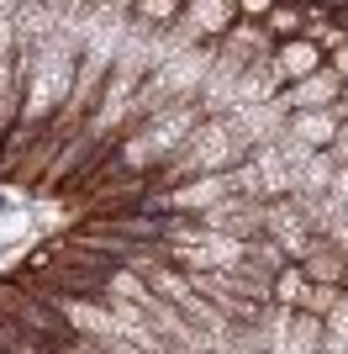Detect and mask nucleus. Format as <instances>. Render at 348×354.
Here are the masks:
<instances>
[{"label":"nucleus","mask_w":348,"mask_h":354,"mask_svg":"<svg viewBox=\"0 0 348 354\" xmlns=\"http://www.w3.org/2000/svg\"><path fill=\"white\" fill-rule=\"evenodd\" d=\"M238 21V6L232 0H185L174 27L164 32V48H195V43H217L222 32Z\"/></svg>","instance_id":"obj_1"},{"label":"nucleus","mask_w":348,"mask_h":354,"mask_svg":"<svg viewBox=\"0 0 348 354\" xmlns=\"http://www.w3.org/2000/svg\"><path fill=\"white\" fill-rule=\"evenodd\" d=\"M269 48H275V37L264 32V21H232V27L217 37V43H211V69H222V74H243L248 64L269 59Z\"/></svg>","instance_id":"obj_2"},{"label":"nucleus","mask_w":348,"mask_h":354,"mask_svg":"<svg viewBox=\"0 0 348 354\" xmlns=\"http://www.w3.org/2000/svg\"><path fill=\"white\" fill-rule=\"evenodd\" d=\"M338 90H343V80L333 74V64L322 59L311 74H301V80L280 85L275 106H280V111H327V106L338 101Z\"/></svg>","instance_id":"obj_3"},{"label":"nucleus","mask_w":348,"mask_h":354,"mask_svg":"<svg viewBox=\"0 0 348 354\" xmlns=\"http://www.w3.org/2000/svg\"><path fill=\"white\" fill-rule=\"evenodd\" d=\"M296 265L306 270V281H322V286H348V259L343 249H333L322 233L306 238V249L296 254Z\"/></svg>","instance_id":"obj_4"},{"label":"nucleus","mask_w":348,"mask_h":354,"mask_svg":"<svg viewBox=\"0 0 348 354\" xmlns=\"http://www.w3.org/2000/svg\"><path fill=\"white\" fill-rule=\"evenodd\" d=\"M317 64H322V48L311 43V37H285V43L269 48V69L280 74V85H290V80L311 74Z\"/></svg>","instance_id":"obj_5"},{"label":"nucleus","mask_w":348,"mask_h":354,"mask_svg":"<svg viewBox=\"0 0 348 354\" xmlns=\"http://www.w3.org/2000/svg\"><path fill=\"white\" fill-rule=\"evenodd\" d=\"M275 95H280V74L269 69V59L248 64V69L232 80V111H238V106H269Z\"/></svg>","instance_id":"obj_6"},{"label":"nucleus","mask_w":348,"mask_h":354,"mask_svg":"<svg viewBox=\"0 0 348 354\" xmlns=\"http://www.w3.org/2000/svg\"><path fill=\"white\" fill-rule=\"evenodd\" d=\"M333 133H338L333 106H327V111H285V138H296V143H306V148H327Z\"/></svg>","instance_id":"obj_7"},{"label":"nucleus","mask_w":348,"mask_h":354,"mask_svg":"<svg viewBox=\"0 0 348 354\" xmlns=\"http://www.w3.org/2000/svg\"><path fill=\"white\" fill-rule=\"evenodd\" d=\"M180 6H185V0H132V6H127V21L137 32H148V37H164V32L174 27Z\"/></svg>","instance_id":"obj_8"},{"label":"nucleus","mask_w":348,"mask_h":354,"mask_svg":"<svg viewBox=\"0 0 348 354\" xmlns=\"http://www.w3.org/2000/svg\"><path fill=\"white\" fill-rule=\"evenodd\" d=\"M306 270L296 265V259H290V265H280L275 275H269V307H290L296 312V301H301V291H306Z\"/></svg>","instance_id":"obj_9"},{"label":"nucleus","mask_w":348,"mask_h":354,"mask_svg":"<svg viewBox=\"0 0 348 354\" xmlns=\"http://www.w3.org/2000/svg\"><path fill=\"white\" fill-rule=\"evenodd\" d=\"M343 291L348 286H322V281H311L301 291V301H296V312H311V317H327V312L338 307V301H343Z\"/></svg>","instance_id":"obj_10"},{"label":"nucleus","mask_w":348,"mask_h":354,"mask_svg":"<svg viewBox=\"0 0 348 354\" xmlns=\"http://www.w3.org/2000/svg\"><path fill=\"white\" fill-rule=\"evenodd\" d=\"M264 32L285 43V37H301V6H269L264 11Z\"/></svg>","instance_id":"obj_11"},{"label":"nucleus","mask_w":348,"mask_h":354,"mask_svg":"<svg viewBox=\"0 0 348 354\" xmlns=\"http://www.w3.org/2000/svg\"><path fill=\"white\" fill-rule=\"evenodd\" d=\"M43 6L64 21V27H74V21H85V16H90V0H43Z\"/></svg>","instance_id":"obj_12"},{"label":"nucleus","mask_w":348,"mask_h":354,"mask_svg":"<svg viewBox=\"0 0 348 354\" xmlns=\"http://www.w3.org/2000/svg\"><path fill=\"white\" fill-rule=\"evenodd\" d=\"M127 6L132 0H90V21H127Z\"/></svg>","instance_id":"obj_13"},{"label":"nucleus","mask_w":348,"mask_h":354,"mask_svg":"<svg viewBox=\"0 0 348 354\" xmlns=\"http://www.w3.org/2000/svg\"><path fill=\"white\" fill-rule=\"evenodd\" d=\"M327 201L348 207V164H338V169H333V180H327Z\"/></svg>","instance_id":"obj_14"},{"label":"nucleus","mask_w":348,"mask_h":354,"mask_svg":"<svg viewBox=\"0 0 348 354\" xmlns=\"http://www.w3.org/2000/svg\"><path fill=\"white\" fill-rule=\"evenodd\" d=\"M238 6V21H264V11L275 6V0H232Z\"/></svg>","instance_id":"obj_15"},{"label":"nucleus","mask_w":348,"mask_h":354,"mask_svg":"<svg viewBox=\"0 0 348 354\" xmlns=\"http://www.w3.org/2000/svg\"><path fill=\"white\" fill-rule=\"evenodd\" d=\"M327 159H333V164H348V122H338L333 143H327Z\"/></svg>","instance_id":"obj_16"},{"label":"nucleus","mask_w":348,"mask_h":354,"mask_svg":"<svg viewBox=\"0 0 348 354\" xmlns=\"http://www.w3.org/2000/svg\"><path fill=\"white\" fill-rule=\"evenodd\" d=\"M327 64H333V74H338V80L348 85V43H338L333 53H327Z\"/></svg>","instance_id":"obj_17"},{"label":"nucleus","mask_w":348,"mask_h":354,"mask_svg":"<svg viewBox=\"0 0 348 354\" xmlns=\"http://www.w3.org/2000/svg\"><path fill=\"white\" fill-rule=\"evenodd\" d=\"M27 6H37V0H0V16H16V11H27Z\"/></svg>","instance_id":"obj_18"},{"label":"nucleus","mask_w":348,"mask_h":354,"mask_svg":"<svg viewBox=\"0 0 348 354\" xmlns=\"http://www.w3.org/2000/svg\"><path fill=\"white\" fill-rule=\"evenodd\" d=\"M333 117H338V122H348V85L338 90V101H333Z\"/></svg>","instance_id":"obj_19"},{"label":"nucleus","mask_w":348,"mask_h":354,"mask_svg":"<svg viewBox=\"0 0 348 354\" xmlns=\"http://www.w3.org/2000/svg\"><path fill=\"white\" fill-rule=\"evenodd\" d=\"M311 6H322V11H343L348 0H311Z\"/></svg>","instance_id":"obj_20"},{"label":"nucleus","mask_w":348,"mask_h":354,"mask_svg":"<svg viewBox=\"0 0 348 354\" xmlns=\"http://www.w3.org/2000/svg\"><path fill=\"white\" fill-rule=\"evenodd\" d=\"M275 6H301V0H275Z\"/></svg>","instance_id":"obj_21"},{"label":"nucleus","mask_w":348,"mask_h":354,"mask_svg":"<svg viewBox=\"0 0 348 354\" xmlns=\"http://www.w3.org/2000/svg\"><path fill=\"white\" fill-rule=\"evenodd\" d=\"M343 222H348V207H343Z\"/></svg>","instance_id":"obj_22"}]
</instances>
